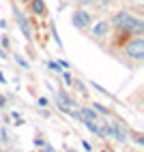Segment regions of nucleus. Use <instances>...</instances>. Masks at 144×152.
<instances>
[{
  "mask_svg": "<svg viewBox=\"0 0 144 152\" xmlns=\"http://www.w3.org/2000/svg\"><path fill=\"white\" fill-rule=\"evenodd\" d=\"M114 26L123 32H133V34H142L144 32V24L140 22V17H133L131 13L123 11V13H116L114 15Z\"/></svg>",
  "mask_w": 144,
  "mask_h": 152,
  "instance_id": "obj_1",
  "label": "nucleus"
},
{
  "mask_svg": "<svg viewBox=\"0 0 144 152\" xmlns=\"http://www.w3.org/2000/svg\"><path fill=\"white\" fill-rule=\"evenodd\" d=\"M125 54L133 60H142L144 58V39H133V41H129L125 45Z\"/></svg>",
  "mask_w": 144,
  "mask_h": 152,
  "instance_id": "obj_2",
  "label": "nucleus"
},
{
  "mask_svg": "<svg viewBox=\"0 0 144 152\" xmlns=\"http://www.w3.org/2000/svg\"><path fill=\"white\" fill-rule=\"evenodd\" d=\"M92 22V17L86 13V11H75L73 13V26L75 28H88Z\"/></svg>",
  "mask_w": 144,
  "mask_h": 152,
  "instance_id": "obj_3",
  "label": "nucleus"
},
{
  "mask_svg": "<svg viewBox=\"0 0 144 152\" xmlns=\"http://www.w3.org/2000/svg\"><path fill=\"white\" fill-rule=\"evenodd\" d=\"M106 34H110V24H108V22H99L95 28H92V37L103 39Z\"/></svg>",
  "mask_w": 144,
  "mask_h": 152,
  "instance_id": "obj_4",
  "label": "nucleus"
},
{
  "mask_svg": "<svg viewBox=\"0 0 144 152\" xmlns=\"http://www.w3.org/2000/svg\"><path fill=\"white\" fill-rule=\"evenodd\" d=\"M80 116H82V120H90V122H95V120L99 118V116H97V111L92 109V107H84V109L80 111Z\"/></svg>",
  "mask_w": 144,
  "mask_h": 152,
  "instance_id": "obj_5",
  "label": "nucleus"
},
{
  "mask_svg": "<svg viewBox=\"0 0 144 152\" xmlns=\"http://www.w3.org/2000/svg\"><path fill=\"white\" fill-rule=\"evenodd\" d=\"M56 101H58V103H60V107H69V105H73V101H71L65 92H56Z\"/></svg>",
  "mask_w": 144,
  "mask_h": 152,
  "instance_id": "obj_6",
  "label": "nucleus"
},
{
  "mask_svg": "<svg viewBox=\"0 0 144 152\" xmlns=\"http://www.w3.org/2000/svg\"><path fill=\"white\" fill-rule=\"evenodd\" d=\"M32 11L37 15H43L45 13V2H43V0H32Z\"/></svg>",
  "mask_w": 144,
  "mask_h": 152,
  "instance_id": "obj_7",
  "label": "nucleus"
},
{
  "mask_svg": "<svg viewBox=\"0 0 144 152\" xmlns=\"http://www.w3.org/2000/svg\"><path fill=\"white\" fill-rule=\"evenodd\" d=\"M17 17H19V26H22V30H24L26 39H30V37H32V32H30V26H28V22H26V19H24L22 15H17Z\"/></svg>",
  "mask_w": 144,
  "mask_h": 152,
  "instance_id": "obj_8",
  "label": "nucleus"
},
{
  "mask_svg": "<svg viewBox=\"0 0 144 152\" xmlns=\"http://www.w3.org/2000/svg\"><path fill=\"white\" fill-rule=\"evenodd\" d=\"M15 60H17V64H19V66H24V69H30V64L26 62V60H24L22 56H15Z\"/></svg>",
  "mask_w": 144,
  "mask_h": 152,
  "instance_id": "obj_9",
  "label": "nucleus"
},
{
  "mask_svg": "<svg viewBox=\"0 0 144 152\" xmlns=\"http://www.w3.org/2000/svg\"><path fill=\"white\" fill-rule=\"evenodd\" d=\"M69 114H71V118H73V120H82V116H80V111H69Z\"/></svg>",
  "mask_w": 144,
  "mask_h": 152,
  "instance_id": "obj_10",
  "label": "nucleus"
},
{
  "mask_svg": "<svg viewBox=\"0 0 144 152\" xmlns=\"http://www.w3.org/2000/svg\"><path fill=\"white\" fill-rule=\"evenodd\" d=\"M47 66H49V69H52V71H60V69H58V64H56V62H47Z\"/></svg>",
  "mask_w": 144,
  "mask_h": 152,
  "instance_id": "obj_11",
  "label": "nucleus"
},
{
  "mask_svg": "<svg viewBox=\"0 0 144 152\" xmlns=\"http://www.w3.org/2000/svg\"><path fill=\"white\" fill-rule=\"evenodd\" d=\"M39 105H41V107H45V105H47V99L41 96V99H39Z\"/></svg>",
  "mask_w": 144,
  "mask_h": 152,
  "instance_id": "obj_12",
  "label": "nucleus"
},
{
  "mask_svg": "<svg viewBox=\"0 0 144 152\" xmlns=\"http://www.w3.org/2000/svg\"><path fill=\"white\" fill-rule=\"evenodd\" d=\"M45 152H56V150H54V148H49V146H47V148H45Z\"/></svg>",
  "mask_w": 144,
  "mask_h": 152,
  "instance_id": "obj_13",
  "label": "nucleus"
},
{
  "mask_svg": "<svg viewBox=\"0 0 144 152\" xmlns=\"http://www.w3.org/2000/svg\"><path fill=\"white\" fill-rule=\"evenodd\" d=\"M24 2H28V0H24Z\"/></svg>",
  "mask_w": 144,
  "mask_h": 152,
  "instance_id": "obj_14",
  "label": "nucleus"
},
{
  "mask_svg": "<svg viewBox=\"0 0 144 152\" xmlns=\"http://www.w3.org/2000/svg\"><path fill=\"white\" fill-rule=\"evenodd\" d=\"M140 2H142V0H140Z\"/></svg>",
  "mask_w": 144,
  "mask_h": 152,
  "instance_id": "obj_15",
  "label": "nucleus"
}]
</instances>
